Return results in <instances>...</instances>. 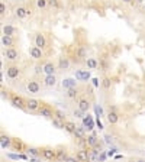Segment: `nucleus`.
I'll return each mask as SVG.
<instances>
[{
  "mask_svg": "<svg viewBox=\"0 0 145 162\" xmlns=\"http://www.w3.org/2000/svg\"><path fill=\"white\" fill-rule=\"evenodd\" d=\"M67 153H65V149H58L57 151V159L58 161H65L67 159Z\"/></svg>",
  "mask_w": 145,
  "mask_h": 162,
  "instance_id": "obj_24",
  "label": "nucleus"
},
{
  "mask_svg": "<svg viewBox=\"0 0 145 162\" xmlns=\"http://www.w3.org/2000/svg\"><path fill=\"white\" fill-rule=\"evenodd\" d=\"M64 129L67 130L68 133L74 135V133H76V130H77V126L72 123V122H65V123H64Z\"/></svg>",
  "mask_w": 145,
  "mask_h": 162,
  "instance_id": "obj_21",
  "label": "nucleus"
},
{
  "mask_svg": "<svg viewBox=\"0 0 145 162\" xmlns=\"http://www.w3.org/2000/svg\"><path fill=\"white\" fill-rule=\"evenodd\" d=\"M2 45H3V47H7V48H13V45H14L13 36H6V35H3V36H2Z\"/></svg>",
  "mask_w": 145,
  "mask_h": 162,
  "instance_id": "obj_18",
  "label": "nucleus"
},
{
  "mask_svg": "<svg viewBox=\"0 0 145 162\" xmlns=\"http://www.w3.org/2000/svg\"><path fill=\"white\" fill-rule=\"evenodd\" d=\"M74 136H77V138L81 139L83 136H84V132H83L81 128H77V130H76V133H74Z\"/></svg>",
  "mask_w": 145,
  "mask_h": 162,
  "instance_id": "obj_31",
  "label": "nucleus"
},
{
  "mask_svg": "<svg viewBox=\"0 0 145 162\" xmlns=\"http://www.w3.org/2000/svg\"><path fill=\"white\" fill-rule=\"evenodd\" d=\"M38 115L42 116V117H45V119H51V120H52L54 117H55V111H54L49 106L44 104V106H41V109L38 110Z\"/></svg>",
  "mask_w": 145,
  "mask_h": 162,
  "instance_id": "obj_2",
  "label": "nucleus"
},
{
  "mask_svg": "<svg viewBox=\"0 0 145 162\" xmlns=\"http://www.w3.org/2000/svg\"><path fill=\"white\" fill-rule=\"evenodd\" d=\"M5 57H6V59H9V61H18L19 52H18L14 48H7L5 51Z\"/></svg>",
  "mask_w": 145,
  "mask_h": 162,
  "instance_id": "obj_9",
  "label": "nucleus"
},
{
  "mask_svg": "<svg viewBox=\"0 0 145 162\" xmlns=\"http://www.w3.org/2000/svg\"><path fill=\"white\" fill-rule=\"evenodd\" d=\"M76 156L78 158V161L80 162H89L90 161V155H89L87 151H78V152L76 153Z\"/></svg>",
  "mask_w": 145,
  "mask_h": 162,
  "instance_id": "obj_19",
  "label": "nucleus"
},
{
  "mask_svg": "<svg viewBox=\"0 0 145 162\" xmlns=\"http://www.w3.org/2000/svg\"><path fill=\"white\" fill-rule=\"evenodd\" d=\"M68 68H70V59L61 57L58 59V70H68Z\"/></svg>",
  "mask_w": 145,
  "mask_h": 162,
  "instance_id": "obj_15",
  "label": "nucleus"
},
{
  "mask_svg": "<svg viewBox=\"0 0 145 162\" xmlns=\"http://www.w3.org/2000/svg\"><path fill=\"white\" fill-rule=\"evenodd\" d=\"M35 47L41 48V49H44V48L47 47V39H45V35L36 34V36H35Z\"/></svg>",
  "mask_w": 145,
  "mask_h": 162,
  "instance_id": "obj_11",
  "label": "nucleus"
},
{
  "mask_svg": "<svg viewBox=\"0 0 145 162\" xmlns=\"http://www.w3.org/2000/svg\"><path fill=\"white\" fill-rule=\"evenodd\" d=\"M29 54H31V58L35 59V61H38V59H41V58L44 57L42 49L38 48V47H32V48H31V51H29Z\"/></svg>",
  "mask_w": 145,
  "mask_h": 162,
  "instance_id": "obj_10",
  "label": "nucleus"
},
{
  "mask_svg": "<svg viewBox=\"0 0 145 162\" xmlns=\"http://www.w3.org/2000/svg\"><path fill=\"white\" fill-rule=\"evenodd\" d=\"M86 64H87V68H89V70H96V68L99 67V62H97L96 58H87Z\"/></svg>",
  "mask_w": 145,
  "mask_h": 162,
  "instance_id": "obj_20",
  "label": "nucleus"
},
{
  "mask_svg": "<svg viewBox=\"0 0 145 162\" xmlns=\"http://www.w3.org/2000/svg\"><path fill=\"white\" fill-rule=\"evenodd\" d=\"M64 162H80V161H78V158H77V156H68Z\"/></svg>",
  "mask_w": 145,
  "mask_h": 162,
  "instance_id": "obj_33",
  "label": "nucleus"
},
{
  "mask_svg": "<svg viewBox=\"0 0 145 162\" xmlns=\"http://www.w3.org/2000/svg\"><path fill=\"white\" fill-rule=\"evenodd\" d=\"M25 88H26V91H28L29 94H39L41 93V84L36 80H29L26 83Z\"/></svg>",
  "mask_w": 145,
  "mask_h": 162,
  "instance_id": "obj_1",
  "label": "nucleus"
},
{
  "mask_svg": "<svg viewBox=\"0 0 145 162\" xmlns=\"http://www.w3.org/2000/svg\"><path fill=\"white\" fill-rule=\"evenodd\" d=\"M87 143L90 145V146H97V138L94 135H90V136H87Z\"/></svg>",
  "mask_w": 145,
  "mask_h": 162,
  "instance_id": "obj_27",
  "label": "nucleus"
},
{
  "mask_svg": "<svg viewBox=\"0 0 145 162\" xmlns=\"http://www.w3.org/2000/svg\"><path fill=\"white\" fill-rule=\"evenodd\" d=\"M41 109V101L36 100V99H28L26 100V110L31 111V113H34V111H38Z\"/></svg>",
  "mask_w": 145,
  "mask_h": 162,
  "instance_id": "obj_3",
  "label": "nucleus"
},
{
  "mask_svg": "<svg viewBox=\"0 0 145 162\" xmlns=\"http://www.w3.org/2000/svg\"><path fill=\"white\" fill-rule=\"evenodd\" d=\"M106 119H107V122H109L110 124H116L118 122H119V115H118L116 111H112V110H110V111L106 115Z\"/></svg>",
  "mask_w": 145,
  "mask_h": 162,
  "instance_id": "obj_14",
  "label": "nucleus"
},
{
  "mask_svg": "<svg viewBox=\"0 0 145 162\" xmlns=\"http://www.w3.org/2000/svg\"><path fill=\"white\" fill-rule=\"evenodd\" d=\"M48 5L51 7H58V0H48Z\"/></svg>",
  "mask_w": 145,
  "mask_h": 162,
  "instance_id": "obj_35",
  "label": "nucleus"
},
{
  "mask_svg": "<svg viewBox=\"0 0 145 162\" xmlns=\"http://www.w3.org/2000/svg\"><path fill=\"white\" fill-rule=\"evenodd\" d=\"M55 117L60 119L61 122H67V120H65V113H63L61 110H55Z\"/></svg>",
  "mask_w": 145,
  "mask_h": 162,
  "instance_id": "obj_29",
  "label": "nucleus"
},
{
  "mask_svg": "<svg viewBox=\"0 0 145 162\" xmlns=\"http://www.w3.org/2000/svg\"><path fill=\"white\" fill-rule=\"evenodd\" d=\"M2 146H3V148H10V146H12V139H10L9 136L2 135Z\"/></svg>",
  "mask_w": 145,
  "mask_h": 162,
  "instance_id": "obj_23",
  "label": "nucleus"
},
{
  "mask_svg": "<svg viewBox=\"0 0 145 162\" xmlns=\"http://www.w3.org/2000/svg\"><path fill=\"white\" fill-rule=\"evenodd\" d=\"M6 13V5H5V2H2L0 3V14H5Z\"/></svg>",
  "mask_w": 145,
  "mask_h": 162,
  "instance_id": "obj_34",
  "label": "nucleus"
},
{
  "mask_svg": "<svg viewBox=\"0 0 145 162\" xmlns=\"http://www.w3.org/2000/svg\"><path fill=\"white\" fill-rule=\"evenodd\" d=\"M44 67V72H45V75H55V72H57V67H55V64L51 61L45 62L42 65Z\"/></svg>",
  "mask_w": 145,
  "mask_h": 162,
  "instance_id": "obj_7",
  "label": "nucleus"
},
{
  "mask_svg": "<svg viewBox=\"0 0 145 162\" xmlns=\"http://www.w3.org/2000/svg\"><path fill=\"white\" fill-rule=\"evenodd\" d=\"M72 115H74V117H77V119H81V117H83V111L80 109H77V110H74V111H72Z\"/></svg>",
  "mask_w": 145,
  "mask_h": 162,
  "instance_id": "obj_30",
  "label": "nucleus"
},
{
  "mask_svg": "<svg viewBox=\"0 0 145 162\" xmlns=\"http://www.w3.org/2000/svg\"><path fill=\"white\" fill-rule=\"evenodd\" d=\"M122 2H125V3H130L132 0H122Z\"/></svg>",
  "mask_w": 145,
  "mask_h": 162,
  "instance_id": "obj_39",
  "label": "nucleus"
},
{
  "mask_svg": "<svg viewBox=\"0 0 145 162\" xmlns=\"http://www.w3.org/2000/svg\"><path fill=\"white\" fill-rule=\"evenodd\" d=\"M29 14H31V12L25 6H19V7H16V10H14V16L18 19H25V18H28Z\"/></svg>",
  "mask_w": 145,
  "mask_h": 162,
  "instance_id": "obj_6",
  "label": "nucleus"
},
{
  "mask_svg": "<svg viewBox=\"0 0 145 162\" xmlns=\"http://www.w3.org/2000/svg\"><path fill=\"white\" fill-rule=\"evenodd\" d=\"M42 151V156L48 161H52V159H57V151L52 148H44L41 149Z\"/></svg>",
  "mask_w": 145,
  "mask_h": 162,
  "instance_id": "obj_8",
  "label": "nucleus"
},
{
  "mask_svg": "<svg viewBox=\"0 0 145 162\" xmlns=\"http://www.w3.org/2000/svg\"><path fill=\"white\" fill-rule=\"evenodd\" d=\"M64 123H65V122H61V120L57 119V117H54L52 119V126L54 128H57V129H64Z\"/></svg>",
  "mask_w": 145,
  "mask_h": 162,
  "instance_id": "obj_26",
  "label": "nucleus"
},
{
  "mask_svg": "<svg viewBox=\"0 0 145 162\" xmlns=\"http://www.w3.org/2000/svg\"><path fill=\"white\" fill-rule=\"evenodd\" d=\"M77 94H78L77 87H74V88H68L67 93H65V97H67V99H76Z\"/></svg>",
  "mask_w": 145,
  "mask_h": 162,
  "instance_id": "obj_22",
  "label": "nucleus"
},
{
  "mask_svg": "<svg viewBox=\"0 0 145 162\" xmlns=\"http://www.w3.org/2000/svg\"><path fill=\"white\" fill-rule=\"evenodd\" d=\"M6 75H7L9 80H16V78L20 75V68L18 67V65H10V67H7V70H6Z\"/></svg>",
  "mask_w": 145,
  "mask_h": 162,
  "instance_id": "obj_4",
  "label": "nucleus"
},
{
  "mask_svg": "<svg viewBox=\"0 0 145 162\" xmlns=\"http://www.w3.org/2000/svg\"><path fill=\"white\" fill-rule=\"evenodd\" d=\"M74 87H77V81L74 80V78H65L63 81V88L68 90V88H74Z\"/></svg>",
  "mask_w": 145,
  "mask_h": 162,
  "instance_id": "obj_17",
  "label": "nucleus"
},
{
  "mask_svg": "<svg viewBox=\"0 0 145 162\" xmlns=\"http://www.w3.org/2000/svg\"><path fill=\"white\" fill-rule=\"evenodd\" d=\"M134 162H145V159L144 158H138V159H135Z\"/></svg>",
  "mask_w": 145,
  "mask_h": 162,
  "instance_id": "obj_38",
  "label": "nucleus"
},
{
  "mask_svg": "<svg viewBox=\"0 0 145 162\" xmlns=\"http://www.w3.org/2000/svg\"><path fill=\"white\" fill-rule=\"evenodd\" d=\"M77 55H78L80 58H84V57H86V52H84V48H80V49H78Z\"/></svg>",
  "mask_w": 145,
  "mask_h": 162,
  "instance_id": "obj_36",
  "label": "nucleus"
},
{
  "mask_svg": "<svg viewBox=\"0 0 145 162\" xmlns=\"http://www.w3.org/2000/svg\"><path fill=\"white\" fill-rule=\"evenodd\" d=\"M102 87L105 88V90H109L112 87V81H110V78H107V77H105L103 80H102Z\"/></svg>",
  "mask_w": 145,
  "mask_h": 162,
  "instance_id": "obj_25",
  "label": "nucleus"
},
{
  "mask_svg": "<svg viewBox=\"0 0 145 162\" xmlns=\"http://www.w3.org/2000/svg\"><path fill=\"white\" fill-rule=\"evenodd\" d=\"M78 109L81 110L83 113H87L90 110V101L86 100V99H80L78 100Z\"/></svg>",
  "mask_w": 145,
  "mask_h": 162,
  "instance_id": "obj_13",
  "label": "nucleus"
},
{
  "mask_svg": "<svg viewBox=\"0 0 145 162\" xmlns=\"http://www.w3.org/2000/svg\"><path fill=\"white\" fill-rule=\"evenodd\" d=\"M48 6V0H36V7L38 9H45Z\"/></svg>",
  "mask_w": 145,
  "mask_h": 162,
  "instance_id": "obj_28",
  "label": "nucleus"
},
{
  "mask_svg": "<svg viewBox=\"0 0 145 162\" xmlns=\"http://www.w3.org/2000/svg\"><path fill=\"white\" fill-rule=\"evenodd\" d=\"M28 151H29V153H31V155H34V156H38L39 153H41V152H39V149H35V148H29Z\"/></svg>",
  "mask_w": 145,
  "mask_h": 162,
  "instance_id": "obj_32",
  "label": "nucleus"
},
{
  "mask_svg": "<svg viewBox=\"0 0 145 162\" xmlns=\"http://www.w3.org/2000/svg\"><path fill=\"white\" fill-rule=\"evenodd\" d=\"M16 32H18V29L12 26V25L3 26V35H6V36H13V35H16Z\"/></svg>",
  "mask_w": 145,
  "mask_h": 162,
  "instance_id": "obj_16",
  "label": "nucleus"
},
{
  "mask_svg": "<svg viewBox=\"0 0 145 162\" xmlns=\"http://www.w3.org/2000/svg\"><path fill=\"white\" fill-rule=\"evenodd\" d=\"M144 152H145V151H144Z\"/></svg>",
  "mask_w": 145,
  "mask_h": 162,
  "instance_id": "obj_40",
  "label": "nucleus"
},
{
  "mask_svg": "<svg viewBox=\"0 0 145 162\" xmlns=\"http://www.w3.org/2000/svg\"><path fill=\"white\" fill-rule=\"evenodd\" d=\"M44 86L51 88V87H55L57 86V77L55 75H45L44 78Z\"/></svg>",
  "mask_w": 145,
  "mask_h": 162,
  "instance_id": "obj_12",
  "label": "nucleus"
},
{
  "mask_svg": "<svg viewBox=\"0 0 145 162\" xmlns=\"http://www.w3.org/2000/svg\"><path fill=\"white\" fill-rule=\"evenodd\" d=\"M10 103L13 107H18V109H26V100H23L20 95H12L10 97Z\"/></svg>",
  "mask_w": 145,
  "mask_h": 162,
  "instance_id": "obj_5",
  "label": "nucleus"
},
{
  "mask_svg": "<svg viewBox=\"0 0 145 162\" xmlns=\"http://www.w3.org/2000/svg\"><path fill=\"white\" fill-rule=\"evenodd\" d=\"M35 72H36V74H41V72H44V67H41V65H36V67H35Z\"/></svg>",
  "mask_w": 145,
  "mask_h": 162,
  "instance_id": "obj_37",
  "label": "nucleus"
}]
</instances>
